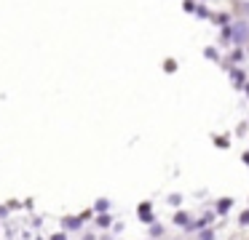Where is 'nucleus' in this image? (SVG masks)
<instances>
[{
	"label": "nucleus",
	"instance_id": "f257e3e1",
	"mask_svg": "<svg viewBox=\"0 0 249 240\" xmlns=\"http://www.w3.org/2000/svg\"><path fill=\"white\" fill-rule=\"evenodd\" d=\"M231 43L233 46H247L249 43V24L244 19H238L231 24Z\"/></svg>",
	"mask_w": 249,
	"mask_h": 240
},
{
	"label": "nucleus",
	"instance_id": "f03ea898",
	"mask_svg": "<svg viewBox=\"0 0 249 240\" xmlns=\"http://www.w3.org/2000/svg\"><path fill=\"white\" fill-rule=\"evenodd\" d=\"M137 216H140V222H145V224H153V222H156V216H153V206H150V203H142V206L137 208Z\"/></svg>",
	"mask_w": 249,
	"mask_h": 240
},
{
	"label": "nucleus",
	"instance_id": "7ed1b4c3",
	"mask_svg": "<svg viewBox=\"0 0 249 240\" xmlns=\"http://www.w3.org/2000/svg\"><path fill=\"white\" fill-rule=\"evenodd\" d=\"M231 206H233V200H231V197H222V200L217 203V213H225V211H231Z\"/></svg>",
	"mask_w": 249,
	"mask_h": 240
},
{
	"label": "nucleus",
	"instance_id": "20e7f679",
	"mask_svg": "<svg viewBox=\"0 0 249 240\" xmlns=\"http://www.w3.org/2000/svg\"><path fill=\"white\" fill-rule=\"evenodd\" d=\"M65 227H67V229H81V219L67 216V219H65Z\"/></svg>",
	"mask_w": 249,
	"mask_h": 240
},
{
	"label": "nucleus",
	"instance_id": "39448f33",
	"mask_svg": "<svg viewBox=\"0 0 249 240\" xmlns=\"http://www.w3.org/2000/svg\"><path fill=\"white\" fill-rule=\"evenodd\" d=\"M161 235H163V227L158 222H153L150 224V238H161Z\"/></svg>",
	"mask_w": 249,
	"mask_h": 240
},
{
	"label": "nucleus",
	"instance_id": "423d86ee",
	"mask_svg": "<svg viewBox=\"0 0 249 240\" xmlns=\"http://www.w3.org/2000/svg\"><path fill=\"white\" fill-rule=\"evenodd\" d=\"M198 240H214V232H212L209 227H206V229H201V232H198Z\"/></svg>",
	"mask_w": 249,
	"mask_h": 240
},
{
	"label": "nucleus",
	"instance_id": "0eeeda50",
	"mask_svg": "<svg viewBox=\"0 0 249 240\" xmlns=\"http://www.w3.org/2000/svg\"><path fill=\"white\" fill-rule=\"evenodd\" d=\"M174 222H177V224H185V227H188L190 219H188V213H177V216H174Z\"/></svg>",
	"mask_w": 249,
	"mask_h": 240
},
{
	"label": "nucleus",
	"instance_id": "6e6552de",
	"mask_svg": "<svg viewBox=\"0 0 249 240\" xmlns=\"http://www.w3.org/2000/svg\"><path fill=\"white\" fill-rule=\"evenodd\" d=\"M97 224H99V227H107V224H110V216H107V213H99V216H97Z\"/></svg>",
	"mask_w": 249,
	"mask_h": 240
},
{
	"label": "nucleus",
	"instance_id": "1a4fd4ad",
	"mask_svg": "<svg viewBox=\"0 0 249 240\" xmlns=\"http://www.w3.org/2000/svg\"><path fill=\"white\" fill-rule=\"evenodd\" d=\"M107 208H110V200H97V211L99 213H105Z\"/></svg>",
	"mask_w": 249,
	"mask_h": 240
},
{
	"label": "nucleus",
	"instance_id": "9d476101",
	"mask_svg": "<svg viewBox=\"0 0 249 240\" xmlns=\"http://www.w3.org/2000/svg\"><path fill=\"white\" fill-rule=\"evenodd\" d=\"M163 67H166V72H174V69H177V62H174V59H166Z\"/></svg>",
	"mask_w": 249,
	"mask_h": 240
},
{
	"label": "nucleus",
	"instance_id": "9b49d317",
	"mask_svg": "<svg viewBox=\"0 0 249 240\" xmlns=\"http://www.w3.org/2000/svg\"><path fill=\"white\" fill-rule=\"evenodd\" d=\"M212 219H214V213H206V216H201V227H206V224H212Z\"/></svg>",
	"mask_w": 249,
	"mask_h": 240
},
{
	"label": "nucleus",
	"instance_id": "f8f14e48",
	"mask_svg": "<svg viewBox=\"0 0 249 240\" xmlns=\"http://www.w3.org/2000/svg\"><path fill=\"white\" fill-rule=\"evenodd\" d=\"M51 240H67V235L65 232H56V235H51Z\"/></svg>",
	"mask_w": 249,
	"mask_h": 240
},
{
	"label": "nucleus",
	"instance_id": "ddd939ff",
	"mask_svg": "<svg viewBox=\"0 0 249 240\" xmlns=\"http://www.w3.org/2000/svg\"><path fill=\"white\" fill-rule=\"evenodd\" d=\"M241 224H249V211H247V213H241Z\"/></svg>",
	"mask_w": 249,
	"mask_h": 240
},
{
	"label": "nucleus",
	"instance_id": "4468645a",
	"mask_svg": "<svg viewBox=\"0 0 249 240\" xmlns=\"http://www.w3.org/2000/svg\"><path fill=\"white\" fill-rule=\"evenodd\" d=\"M244 160H247V163H249V155H244Z\"/></svg>",
	"mask_w": 249,
	"mask_h": 240
}]
</instances>
